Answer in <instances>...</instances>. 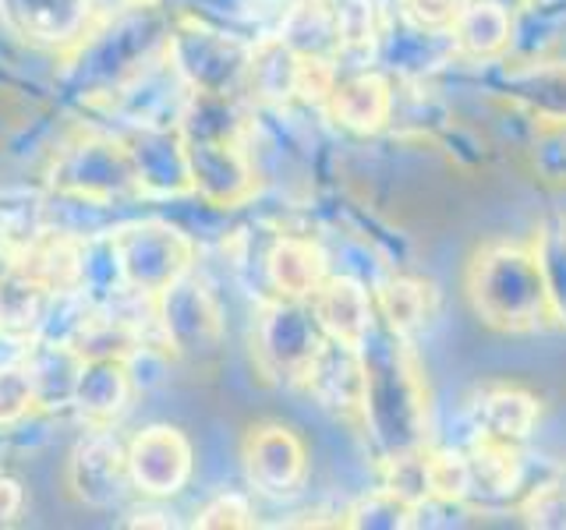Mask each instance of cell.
Masks as SVG:
<instances>
[{
	"mask_svg": "<svg viewBox=\"0 0 566 530\" xmlns=\"http://www.w3.org/2000/svg\"><path fill=\"white\" fill-rule=\"evenodd\" d=\"M361 364H365L361 428L368 432L379 467L389 464V459L429 449V432H432L429 385H424L411 340L376 322V329L361 343Z\"/></svg>",
	"mask_w": 566,
	"mask_h": 530,
	"instance_id": "6da1fadb",
	"label": "cell"
},
{
	"mask_svg": "<svg viewBox=\"0 0 566 530\" xmlns=\"http://www.w3.org/2000/svg\"><path fill=\"white\" fill-rule=\"evenodd\" d=\"M174 14L164 0H124L67 50L64 88L78 103H111L135 75L167 53Z\"/></svg>",
	"mask_w": 566,
	"mask_h": 530,
	"instance_id": "7a4b0ae2",
	"label": "cell"
},
{
	"mask_svg": "<svg viewBox=\"0 0 566 530\" xmlns=\"http://www.w3.org/2000/svg\"><path fill=\"white\" fill-rule=\"evenodd\" d=\"M468 297L474 315L500 332H538L553 329L535 247L513 241H489L468 265Z\"/></svg>",
	"mask_w": 566,
	"mask_h": 530,
	"instance_id": "3957f363",
	"label": "cell"
},
{
	"mask_svg": "<svg viewBox=\"0 0 566 530\" xmlns=\"http://www.w3.org/2000/svg\"><path fill=\"white\" fill-rule=\"evenodd\" d=\"M46 188L64 202L106 209L124 199H138V181L128 146L120 135L85 131L57 149L46 170Z\"/></svg>",
	"mask_w": 566,
	"mask_h": 530,
	"instance_id": "277c9868",
	"label": "cell"
},
{
	"mask_svg": "<svg viewBox=\"0 0 566 530\" xmlns=\"http://www.w3.org/2000/svg\"><path fill=\"white\" fill-rule=\"evenodd\" d=\"M167 57L185 78L191 93L202 96H238L248 85V61L252 43L238 32L220 29L199 14H174Z\"/></svg>",
	"mask_w": 566,
	"mask_h": 530,
	"instance_id": "5b68a950",
	"label": "cell"
},
{
	"mask_svg": "<svg viewBox=\"0 0 566 530\" xmlns=\"http://www.w3.org/2000/svg\"><path fill=\"white\" fill-rule=\"evenodd\" d=\"M153 326L174 358L202 361L223 347V308L199 273L177 276L153 297Z\"/></svg>",
	"mask_w": 566,
	"mask_h": 530,
	"instance_id": "8992f818",
	"label": "cell"
},
{
	"mask_svg": "<svg viewBox=\"0 0 566 530\" xmlns=\"http://www.w3.org/2000/svg\"><path fill=\"white\" fill-rule=\"evenodd\" d=\"M326 332L312 315L308 300L291 297H270L259 308L252 350L259 358L262 375H270L280 385H301L315 361V353L323 350Z\"/></svg>",
	"mask_w": 566,
	"mask_h": 530,
	"instance_id": "52a82bcc",
	"label": "cell"
},
{
	"mask_svg": "<svg viewBox=\"0 0 566 530\" xmlns=\"http://www.w3.org/2000/svg\"><path fill=\"white\" fill-rule=\"evenodd\" d=\"M114 234L124 283L138 297H156L177 276L195 269V241L167 220H132Z\"/></svg>",
	"mask_w": 566,
	"mask_h": 530,
	"instance_id": "ba28073f",
	"label": "cell"
},
{
	"mask_svg": "<svg viewBox=\"0 0 566 530\" xmlns=\"http://www.w3.org/2000/svg\"><path fill=\"white\" fill-rule=\"evenodd\" d=\"M191 194L212 209L248 205L259 191V173L252 156L244 149V138L227 135H195L185 138Z\"/></svg>",
	"mask_w": 566,
	"mask_h": 530,
	"instance_id": "9c48e42d",
	"label": "cell"
},
{
	"mask_svg": "<svg viewBox=\"0 0 566 530\" xmlns=\"http://www.w3.org/2000/svg\"><path fill=\"white\" fill-rule=\"evenodd\" d=\"M67 488L85 509H120L128 495H135L128 474V442L114 435V428H88L71 449Z\"/></svg>",
	"mask_w": 566,
	"mask_h": 530,
	"instance_id": "30bf717a",
	"label": "cell"
},
{
	"mask_svg": "<svg viewBox=\"0 0 566 530\" xmlns=\"http://www.w3.org/2000/svg\"><path fill=\"white\" fill-rule=\"evenodd\" d=\"M244 477L259 495L287 502L308 481V446L294 428L280 421L252 424L241 442Z\"/></svg>",
	"mask_w": 566,
	"mask_h": 530,
	"instance_id": "8fae6325",
	"label": "cell"
},
{
	"mask_svg": "<svg viewBox=\"0 0 566 530\" xmlns=\"http://www.w3.org/2000/svg\"><path fill=\"white\" fill-rule=\"evenodd\" d=\"M195 449L174 424H149L128 438V474L142 499H174L191 481Z\"/></svg>",
	"mask_w": 566,
	"mask_h": 530,
	"instance_id": "7c38bea8",
	"label": "cell"
},
{
	"mask_svg": "<svg viewBox=\"0 0 566 530\" xmlns=\"http://www.w3.org/2000/svg\"><path fill=\"white\" fill-rule=\"evenodd\" d=\"M111 11L103 0H0V14L18 35L57 53L75 50Z\"/></svg>",
	"mask_w": 566,
	"mask_h": 530,
	"instance_id": "4fadbf2b",
	"label": "cell"
},
{
	"mask_svg": "<svg viewBox=\"0 0 566 530\" xmlns=\"http://www.w3.org/2000/svg\"><path fill=\"white\" fill-rule=\"evenodd\" d=\"M120 138L128 146L142 199H188L191 170L181 128H128Z\"/></svg>",
	"mask_w": 566,
	"mask_h": 530,
	"instance_id": "5bb4252c",
	"label": "cell"
},
{
	"mask_svg": "<svg viewBox=\"0 0 566 530\" xmlns=\"http://www.w3.org/2000/svg\"><path fill=\"white\" fill-rule=\"evenodd\" d=\"M191 99V88L177 75V67L164 53L142 75H135L120 93L106 103L128 128H177Z\"/></svg>",
	"mask_w": 566,
	"mask_h": 530,
	"instance_id": "9a60e30c",
	"label": "cell"
},
{
	"mask_svg": "<svg viewBox=\"0 0 566 530\" xmlns=\"http://www.w3.org/2000/svg\"><path fill=\"white\" fill-rule=\"evenodd\" d=\"M301 389H305V393L315 400V406H323L329 417L361 424V406H365L361 347L326 340L323 350L315 353L308 375L301 379Z\"/></svg>",
	"mask_w": 566,
	"mask_h": 530,
	"instance_id": "2e32d148",
	"label": "cell"
},
{
	"mask_svg": "<svg viewBox=\"0 0 566 530\" xmlns=\"http://www.w3.org/2000/svg\"><path fill=\"white\" fill-rule=\"evenodd\" d=\"M312 315L323 326L326 340L347 343V347H361L365 336L376 329L379 315H376V297L365 287L361 279L354 276H326L323 287H318L312 297Z\"/></svg>",
	"mask_w": 566,
	"mask_h": 530,
	"instance_id": "e0dca14e",
	"label": "cell"
},
{
	"mask_svg": "<svg viewBox=\"0 0 566 530\" xmlns=\"http://www.w3.org/2000/svg\"><path fill=\"white\" fill-rule=\"evenodd\" d=\"M135 396L138 393L120 358H85L78 371L71 414H75L85 428H114V424L128 414Z\"/></svg>",
	"mask_w": 566,
	"mask_h": 530,
	"instance_id": "ac0fdd59",
	"label": "cell"
},
{
	"mask_svg": "<svg viewBox=\"0 0 566 530\" xmlns=\"http://www.w3.org/2000/svg\"><path fill=\"white\" fill-rule=\"evenodd\" d=\"M542 417V403L521 385H485L471 400V421L478 438L524 446Z\"/></svg>",
	"mask_w": 566,
	"mask_h": 530,
	"instance_id": "d6986e66",
	"label": "cell"
},
{
	"mask_svg": "<svg viewBox=\"0 0 566 530\" xmlns=\"http://www.w3.org/2000/svg\"><path fill=\"white\" fill-rule=\"evenodd\" d=\"M323 110L354 135H376L394 117V88L379 71H354L336 78Z\"/></svg>",
	"mask_w": 566,
	"mask_h": 530,
	"instance_id": "ffe728a7",
	"label": "cell"
},
{
	"mask_svg": "<svg viewBox=\"0 0 566 530\" xmlns=\"http://www.w3.org/2000/svg\"><path fill=\"white\" fill-rule=\"evenodd\" d=\"M262 265H265V279L273 287V297H291V300H308L329 276L326 252L318 247V241L301 234L273 237Z\"/></svg>",
	"mask_w": 566,
	"mask_h": 530,
	"instance_id": "44dd1931",
	"label": "cell"
},
{
	"mask_svg": "<svg viewBox=\"0 0 566 530\" xmlns=\"http://www.w3.org/2000/svg\"><path fill=\"white\" fill-rule=\"evenodd\" d=\"M447 40L474 64H500L513 46V14L500 0H464Z\"/></svg>",
	"mask_w": 566,
	"mask_h": 530,
	"instance_id": "7402d4cb",
	"label": "cell"
},
{
	"mask_svg": "<svg viewBox=\"0 0 566 530\" xmlns=\"http://www.w3.org/2000/svg\"><path fill=\"white\" fill-rule=\"evenodd\" d=\"M82 364H85V353L75 343L35 340V347L29 350V361H25L32 396H35V414L71 411Z\"/></svg>",
	"mask_w": 566,
	"mask_h": 530,
	"instance_id": "603a6c76",
	"label": "cell"
},
{
	"mask_svg": "<svg viewBox=\"0 0 566 530\" xmlns=\"http://www.w3.org/2000/svg\"><path fill=\"white\" fill-rule=\"evenodd\" d=\"M75 290L99 311H114L135 294L124 283V269L117 258V244L111 230H93L78 237V283Z\"/></svg>",
	"mask_w": 566,
	"mask_h": 530,
	"instance_id": "cb8c5ba5",
	"label": "cell"
},
{
	"mask_svg": "<svg viewBox=\"0 0 566 530\" xmlns=\"http://www.w3.org/2000/svg\"><path fill=\"white\" fill-rule=\"evenodd\" d=\"M464 477H468V499H482V502L513 499L524 485L521 446H506V442L474 435V442L464 449Z\"/></svg>",
	"mask_w": 566,
	"mask_h": 530,
	"instance_id": "d4e9b609",
	"label": "cell"
},
{
	"mask_svg": "<svg viewBox=\"0 0 566 530\" xmlns=\"http://www.w3.org/2000/svg\"><path fill=\"white\" fill-rule=\"evenodd\" d=\"M301 67L305 57L294 53L280 35H262L252 43V61H248V85L244 93L265 106H287L297 103Z\"/></svg>",
	"mask_w": 566,
	"mask_h": 530,
	"instance_id": "484cf974",
	"label": "cell"
},
{
	"mask_svg": "<svg viewBox=\"0 0 566 530\" xmlns=\"http://www.w3.org/2000/svg\"><path fill=\"white\" fill-rule=\"evenodd\" d=\"M376 297V315L386 329H394L397 336H415L436 318V290L432 283L415 279V276H386L379 279V287L371 290Z\"/></svg>",
	"mask_w": 566,
	"mask_h": 530,
	"instance_id": "4316f807",
	"label": "cell"
},
{
	"mask_svg": "<svg viewBox=\"0 0 566 530\" xmlns=\"http://www.w3.org/2000/svg\"><path fill=\"white\" fill-rule=\"evenodd\" d=\"M276 35L301 57H333L340 61V40H336L333 8L326 0H287L280 14Z\"/></svg>",
	"mask_w": 566,
	"mask_h": 530,
	"instance_id": "83f0119b",
	"label": "cell"
},
{
	"mask_svg": "<svg viewBox=\"0 0 566 530\" xmlns=\"http://www.w3.org/2000/svg\"><path fill=\"white\" fill-rule=\"evenodd\" d=\"M535 258L542 269L545 297L553 308L556 326L566 329V216L563 212H548L535 230Z\"/></svg>",
	"mask_w": 566,
	"mask_h": 530,
	"instance_id": "f1b7e54d",
	"label": "cell"
},
{
	"mask_svg": "<svg viewBox=\"0 0 566 530\" xmlns=\"http://www.w3.org/2000/svg\"><path fill=\"white\" fill-rule=\"evenodd\" d=\"M510 93L524 106H531L538 117L563 120L566 124V64H527L510 71Z\"/></svg>",
	"mask_w": 566,
	"mask_h": 530,
	"instance_id": "f546056e",
	"label": "cell"
},
{
	"mask_svg": "<svg viewBox=\"0 0 566 530\" xmlns=\"http://www.w3.org/2000/svg\"><path fill=\"white\" fill-rule=\"evenodd\" d=\"M340 57H365L379 46V11L376 0H329Z\"/></svg>",
	"mask_w": 566,
	"mask_h": 530,
	"instance_id": "4dcf8cb0",
	"label": "cell"
},
{
	"mask_svg": "<svg viewBox=\"0 0 566 530\" xmlns=\"http://www.w3.org/2000/svg\"><path fill=\"white\" fill-rule=\"evenodd\" d=\"M340 523L358 527V530H407V527H415V502L382 485L376 491L361 495V499L344 512Z\"/></svg>",
	"mask_w": 566,
	"mask_h": 530,
	"instance_id": "1f68e13d",
	"label": "cell"
},
{
	"mask_svg": "<svg viewBox=\"0 0 566 530\" xmlns=\"http://www.w3.org/2000/svg\"><path fill=\"white\" fill-rule=\"evenodd\" d=\"M170 358H174V353L159 340L156 343H149V340L132 343L120 361H124V368H128L135 393H149V389L164 385L170 379Z\"/></svg>",
	"mask_w": 566,
	"mask_h": 530,
	"instance_id": "d6a6232c",
	"label": "cell"
},
{
	"mask_svg": "<svg viewBox=\"0 0 566 530\" xmlns=\"http://www.w3.org/2000/svg\"><path fill=\"white\" fill-rule=\"evenodd\" d=\"M464 0H397L400 22L418 35H447Z\"/></svg>",
	"mask_w": 566,
	"mask_h": 530,
	"instance_id": "836d02e7",
	"label": "cell"
},
{
	"mask_svg": "<svg viewBox=\"0 0 566 530\" xmlns=\"http://www.w3.org/2000/svg\"><path fill=\"white\" fill-rule=\"evenodd\" d=\"M35 414V396L25 364L0 368V428H18Z\"/></svg>",
	"mask_w": 566,
	"mask_h": 530,
	"instance_id": "e575fe53",
	"label": "cell"
},
{
	"mask_svg": "<svg viewBox=\"0 0 566 530\" xmlns=\"http://www.w3.org/2000/svg\"><path fill=\"white\" fill-rule=\"evenodd\" d=\"M521 520L542 530H566V485L553 481L527 491L521 502Z\"/></svg>",
	"mask_w": 566,
	"mask_h": 530,
	"instance_id": "d590c367",
	"label": "cell"
},
{
	"mask_svg": "<svg viewBox=\"0 0 566 530\" xmlns=\"http://www.w3.org/2000/svg\"><path fill=\"white\" fill-rule=\"evenodd\" d=\"M191 527L202 530H238V527H255L252 506H248L244 495L238 491H223L212 502H206L199 509V517L191 520Z\"/></svg>",
	"mask_w": 566,
	"mask_h": 530,
	"instance_id": "8d00e7d4",
	"label": "cell"
},
{
	"mask_svg": "<svg viewBox=\"0 0 566 530\" xmlns=\"http://www.w3.org/2000/svg\"><path fill=\"white\" fill-rule=\"evenodd\" d=\"M35 347V336L29 329L0 326V368H18L29 361V350Z\"/></svg>",
	"mask_w": 566,
	"mask_h": 530,
	"instance_id": "74e56055",
	"label": "cell"
},
{
	"mask_svg": "<svg viewBox=\"0 0 566 530\" xmlns=\"http://www.w3.org/2000/svg\"><path fill=\"white\" fill-rule=\"evenodd\" d=\"M25 509V488L18 477L0 474V527H11Z\"/></svg>",
	"mask_w": 566,
	"mask_h": 530,
	"instance_id": "f35d334b",
	"label": "cell"
},
{
	"mask_svg": "<svg viewBox=\"0 0 566 530\" xmlns=\"http://www.w3.org/2000/svg\"><path fill=\"white\" fill-rule=\"evenodd\" d=\"M128 527H177V520H174V512L170 509H164V499H146L138 509H132V517L124 520Z\"/></svg>",
	"mask_w": 566,
	"mask_h": 530,
	"instance_id": "ab89813d",
	"label": "cell"
},
{
	"mask_svg": "<svg viewBox=\"0 0 566 530\" xmlns=\"http://www.w3.org/2000/svg\"><path fill=\"white\" fill-rule=\"evenodd\" d=\"M14 265H18V247L8 241L4 230H0V283H4L14 273Z\"/></svg>",
	"mask_w": 566,
	"mask_h": 530,
	"instance_id": "60d3db41",
	"label": "cell"
},
{
	"mask_svg": "<svg viewBox=\"0 0 566 530\" xmlns=\"http://www.w3.org/2000/svg\"><path fill=\"white\" fill-rule=\"evenodd\" d=\"M248 8H280V4H287V0H244Z\"/></svg>",
	"mask_w": 566,
	"mask_h": 530,
	"instance_id": "b9f144b4",
	"label": "cell"
},
{
	"mask_svg": "<svg viewBox=\"0 0 566 530\" xmlns=\"http://www.w3.org/2000/svg\"><path fill=\"white\" fill-rule=\"evenodd\" d=\"M527 4H535V8H538V4H553V0H527Z\"/></svg>",
	"mask_w": 566,
	"mask_h": 530,
	"instance_id": "7bdbcfd3",
	"label": "cell"
},
{
	"mask_svg": "<svg viewBox=\"0 0 566 530\" xmlns=\"http://www.w3.org/2000/svg\"><path fill=\"white\" fill-rule=\"evenodd\" d=\"M326 4H329V0H326Z\"/></svg>",
	"mask_w": 566,
	"mask_h": 530,
	"instance_id": "ee69618b",
	"label": "cell"
}]
</instances>
